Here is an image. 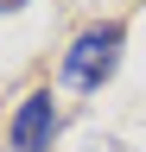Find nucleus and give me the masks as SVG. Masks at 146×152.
Listing matches in <instances>:
<instances>
[{"instance_id":"1","label":"nucleus","mask_w":146,"mask_h":152,"mask_svg":"<svg viewBox=\"0 0 146 152\" xmlns=\"http://www.w3.org/2000/svg\"><path fill=\"white\" fill-rule=\"evenodd\" d=\"M121 51H127V26H121V19L83 26L76 38H70V51H64V83H70V89H83V95H95L102 83H114Z\"/></svg>"},{"instance_id":"2","label":"nucleus","mask_w":146,"mask_h":152,"mask_svg":"<svg viewBox=\"0 0 146 152\" xmlns=\"http://www.w3.org/2000/svg\"><path fill=\"white\" fill-rule=\"evenodd\" d=\"M64 114H57V95L51 89H32L19 114H13V152H51V140H57Z\"/></svg>"},{"instance_id":"3","label":"nucleus","mask_w":146,"mask_h":152,"mask_svg":"<svg viewBox=\"0 0 146 152\" xmlns=\"http://www.w3.org/2000/svg\"><path fill=\"white\" fill-rule=\"evenodd\" d=\"M83 152H127V146H121V140H108V133H89Z\"/></svg>"},{"instance_id":"4","label":"nucleus","mask_w":146,"mask_h":152,"mask_svg":"<svg viewBox=\"0 0 146 152\" xmlns=\"http://www.w3.org/2000/svg\"><path fill=\"white\" fill-rule=\"evenodd\" d=\"M19 7H26V0H0V13H19Z\"/></svg>"},{"instance_id":"5","label":"nucleus","mask_w":146,"mask_h":152,"mask_svg":"<svg viewBox=\"0 0 146 152\" xmlns=\"http://www.w3.org/2000/svg\"><path fill=\"white\" fill-rule=\"evenodd\" d=\"M7 152H13V146H7Z\"/></svg>"}]
</instances>
